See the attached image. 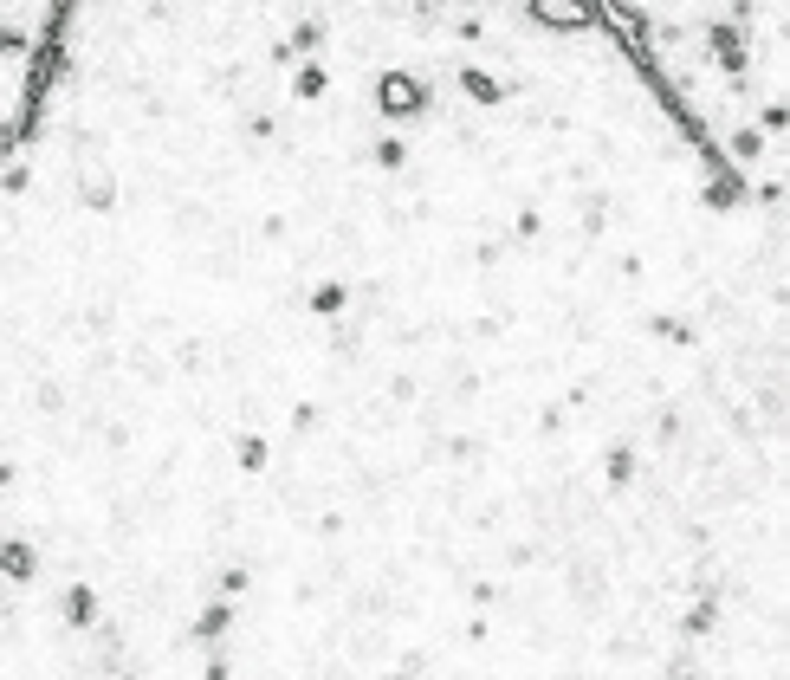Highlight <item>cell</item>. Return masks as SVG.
Segmentation results:
<instances>
[{
  "label": "cell",
  "instance_id": "6da1fadb",
  "mask_svg": "<svg viewBox=\"0 0 790 680\" xmlns=\"http://www.w3.org/2000/svg\"><path fill=\"white\" fill-rule=\"evenodd\" d=\"M531 13H538V20H551V26H583V20H590V7H583V0H531Z\"/></svg>",
  "mask_w": 790,
  "mask_h": 680
}]
</instances>
